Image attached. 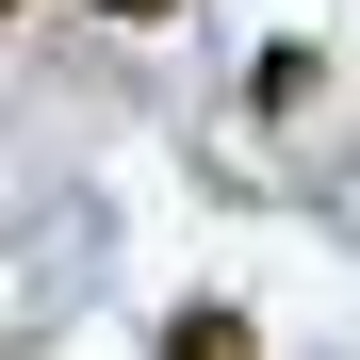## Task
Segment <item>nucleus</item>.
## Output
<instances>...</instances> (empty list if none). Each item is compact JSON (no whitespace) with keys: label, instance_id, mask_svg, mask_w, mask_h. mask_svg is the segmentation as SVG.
<instances>
[{"label":"nucleus","instance_id":"obj_1","mask_svg":"<svg viewBox=\"0 0 360 360\" xmlns=\"http://www.w3.org/2000/svg\"><path fill=\"white\" fill-rule=\"evenodd\" d=\"M164 360H262V328L229 311V295H180V311H164Z\"/></svg>","mask_w":360,"mask_h":360},{"label":"nucleus","instance_id":"obj_2","mask_svg":"<svg viewBox=\"0 0 360 360\" xmlns=\"http://www.w3.org/2000/svg\"><path fill=\"white\" fill-rule=\"evenodd\" d=\"M311 82H328V49H311V33H278L262 66H246V98H262V115H311Z\"/></svg>","mask_w":360,"mask_h":360},{"label":"nucleus","instance_id":"obj_3","mask_svg":"<svg viewBox=\"0 0 360 360\" xmlns=\"http://www.w3.org/2000/svg\"><path fill=\"white\" fill-rule=\"evenodd\" d=\"M98 17H115V33H164V17H180V0H98Z\"/></svg>","mask_w":360,"mask_h":360},{"label":"nucleus","instance_id":"obj_4","mask_svg":"<svg viewBox=\"0 0 360 360\" xmlns=\"http://www.w3.org/2000/svg\"><path fill=\"white\" fill-rule=\"evenodd\" d=\"M0 17H33V0H0Z\"/></svg>","mask_w":360,"mask_h":360}]
</instances>
